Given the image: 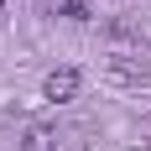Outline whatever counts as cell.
Here are the masks:
<instances>
[{"label":"cell","instance_id":"6da1fadb","mask_svg":"<svg viewBox=\"0 0 151 151\" xmlns=\"http://www.w3.org/2000/svg\"><path fill=\"white\" fill-rule=\"evenodd\" d=\"M78 89H83V78H78V68H52L42 83V99H52V104H68V99H78Z\"/></svg>","mask_w":151,"mask_h":151},{"label":"cell","instance_id":"7a4b0ae2","mask_svg":"<svg viewBox=\"0 0 151 151\" xmlns=\"http://www.w3.org/2000/svg\"><path fill=\"white\" fill-rule=\"evenodd\" d=\"M58 136L47 130V125H26V136H21V151H52Z\"/></svg>","mask_w":151,"mask_h":151},{"label":"cell","instance_id":"3957f363","mask_svg":"<svg viewBox=\"0 0 151 151\" xmlns=\"http://www.w3.org/2000/svg\"><path fill=\"white\" fill-rule=\"evenodd\" d=\"M58 16H68V21H89V5H83V0H63Z\"/></svg>","mask_w":151,"mask_h":151},{"label":"cell","instance_id":"277c9868","mask_svg":"<svg viewBox=\"0 0 151 151\" xmlns=\"http://www.w3.org/2000/svg\"><path fill=\"white\" fill-rule=\"evenodd\" d=\"M0 5H5V0H0Z\"/></svg>","mask_w":151,"mask_h":151}]
</instances>
